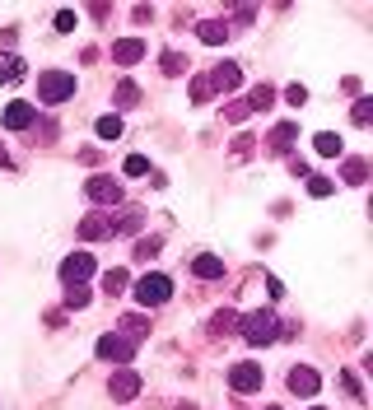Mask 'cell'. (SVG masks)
<instances>
[{"label": "cell", "mask_w": 373, "mask_h": 410, "mask_svg": "<svg viewBox=\"0 0 373 410\" xmlns=\"http://www.w3.org/2000/svg\"><path fill=\"white\" fill-rule=\"evenodd\" d=\"M285 103H294V108H304V103H308V89H304V84H289V89H285Z\"/></svg>", "instance_id": "33"}, {"label": "cell", "mask_w": 373, "mask_h": 410, "mask_svg": "<svg viewBox=\"0 0 373 410\" xmlns=\"http://www.w3.org/2000/svg\"><path fill=\"white\" fill-rule=\"evenodd\" d=\"M313 149H317L322 159H336V154H340V135H331V131H317Z\"/></svg>", "instance_id": "18"}, {"label": "cell", "mask_w": 373, "mask_h": 410, "mask_svg": "<svg viewBox=\"0 0 373 410\" xmlns=\"http://www.w3.org/2000/svg\"><path fill=\"white\" fill-rule=\"evenodd\" d=\"M113 103H117V108H136V103H140V89L131 84V79H122V84H117V93H113Z\"/></svg>", "instance_id": "20"}, {"label": "cell", "mask_w": 373, "mask_h": 410, "mask_svg": "<svg viewBox=\"0 0 373 410\" xmlns=\"http://www.w3.org/2000/svg\"><path fill=\"white\" fill-rule=\"evenodd\" d=\"M66 308H89V289H84V285H66Z\"/></svg>", "instance_id": "26"}, {"label": "cell", "mask_w": 373, "mask_h": 410, "mask_svg": "<svg viewBox=\"0 0 373 410\" xmlns=\"http://www.w3.org/2000/svg\"><path fill=\"white\" fill-rule=\"evenodd\" d=\"M98 140H122V117H98Z\"/></svg>", "instance_id": "21"}, {"label": "cell", "mask_w": 373, "mask_h": 410, "mask_svg": "<svg viewBox=\"0 0 373 410\" xmlns=\"http://www.w3.org/2000/svg\"><path fill=\"white\" fill-rule=\"evenodd\" d=\"M322 387V377L313 373V368H289V392H294V397H313V392Z\"/></svg>", "instance_id": "11"}, {"label": "cell", "mask_w": 373, "mask_h": 410, "mask_svg": "<svg viewBox=\"0 0 373 410\" xmlns=\"http://www.w3.org/2000/svg\"><path fill=\"white\" fill-rule=\"evenodd\" d=\"M317 410H322V406H317Z\"/></svg>", "instance_id": "38"}, {"label": "cell", "mask_w": 373, "mask_h": 410, "mask_svg": "<svg viewBox=\"0 0 373 410\" xmlns=\"http://www.w3.org/2000/svg\"><path fill=\"white\" fill-rule=\"evenodd\" d=\"M271 103H275V89H271V84H257V89L248 93V108H252V112H266Z\"/></svg>", "instance_id": "19"}, {"label": "cell", "mask_w": 373, "mask_h": 410, "mask_svg": "<svg viewBox=\"0 0 373 410\" xmlns=\"http://www.w3.org/2000/svg\"><path fill=\"white\" fill-rule=\"evenodd\" d=\"M238 331H243V341H248V345H271L285 326H280V317H275L271 308H257V312H248V317L238 321Z\"/></svg>", "instance_id": "1"}, {"label": "cell", "mask_w": 373, "mask_h": 410, "mask_svg": "<svg viewBox=\"0 0 373 410\" xmlns=\"http://www.w3.org/2000/svg\"><path fill=\"white\" fill-rule=\"evenodd\" d=\"M261 382H266V377H261V364H234L229 368V387L234 392H261Z\"/></svg>", "instance_id": "6"}, {"label": "cell", "mask_w": 373, "mask_h": 410, "mask_svg": "<svg viewBox=\"0 0 373 410\" xmlns=\"http://www.w3.org/2000/svg\"><path fill=\"white\" fill-rule=\"evenodd\" d=\"M108 392H113V401H136V392H140V373H131V368H122V373H113V382H108Z\"/></svg>", "instance_id": "9"}, {"label": "cell", "mask_w": 373, "mask_h": 410, "mask_svg": "<svg viewBox=\"0 0 373 410\" xmlns=\"http://www.w3.org/2000/svg\"><path fill=\"white\" fill-rule=\"evenodd\" d=\"M84 196L93 200V205H122V182H113V178H89L84 182Z\"/></svg>", "instance_id": "5"}, {"label": "cell", "mask_w": 373, "mask_h": 410, "mask_svg": "<svg viewBox=\"0 0 373 410\" xmlns=\"http://www.w3.org/2000/svg\"><path fill=\"white\" fill-rule=\"evenodd\" d=\"M159 252H163V243H159V238H140V243H136V261H154Z\"/></svg>", "instance_id": "24"}, {"label": "cell", "mask_w": 373, "mask_h": 410, "mask_svg": "<svg viewBox=\"0 0 373 410\" xmlns=\"http://www.w3.org/2000/svg\"><path fill=\"white\" fill-rule=\"evenodd\" d=\"M294 126H289V122H285V126H275V131H271V149H289V140H294Z\"/></svg>", "instance_id": "27"}, {"label": "cell", "mask_w": 373, "mask_h": 410, "mask_svg": "<svg viewBox=\"0 0 373 410\" xmlns=\"http://www.w3.org/2000/svg\"><path fill=\"white\" fill-rule=\"evenodd\" d=\"M308 196H331V178H317V173H308Z\"/></svg>", "instance_id": "30"}, {"label": "cell", "mask_w": 373, "mask_h": 410, "mask_svg": "<svg viewBox=\"0 0 373 410\" xmlns=\"http://www.w3.org/2000/svg\"><path fill=\"white\" fill-rule=\"evenodd\" d=\"M122 289H126V271H122V266H117V271H108V275H103V294H108V299H117Z\"/></svg>", "instance_id": "22"}, {"label": "cell", "mask_w": 373, "mask_h": 410, "mask_svg": "<svg viewBox=\"0 0 373 410\" xmlns=\"http://www.w3.org/2000/svg\"><path fill=\"white\" fill-rule=\"evenodd\" d=\"M145 331H149V321L140 317V312H126V317H122V336H126V341H131V345H136V341H140V336H145Z\"/></svg>", "instance_id": "17"}, {"label": "cell", "mask_w": 373, "mask_h": 410, "mask_svg": "<svg viewBox=\"0 0 373 410\" xmlns=\"http://www.w3.org/2000/svg\"><path fill=\"white\" fill-rule=\"evenodd\" d=\"M210 98V84H205V79H192V103H205Z\"/></svg>", "instance_id": "36"}, {"label": "cell", "mask_w": 373, "mask_h": 410, "mask_svg": "<svg viewBox=\"0 0 373 410\" xmlns=\"http://www.w3.org/2000/svg\"><path fill=\"white\" fill-rule=\"evenodd\" d=\"M187 70V56L182 52H163V75H182Z\"/></svg>", "instance_id": "29"}, {"label": "cell", "mask_w": 373, "mask_h": 410, "mask_svg": "<svg viewBox=\"0 0 373 410\" xmlns=\"http://www.w3.org/2000/svg\"><path fill=\"white\" fill-rule=\"evenodd\" d=\"M14 79H23V61L14 52H0V84H14Z\"/></svg>", "instance_id": "15"}, {"label": "cell", "mask_w": 373, "mask_h": 410, "mask_svg": "<svg viewBox=\"0 0 373 410\" xmlns=\"http://www.w3.org/2000/svg\"><path fill=\"white\" fill-rule=\"evenodd\" d=\"M89 275H93V256L89 252H75V256L61 261V280H66V285H84Z\"/></svg>", "instance_id": "8"}, {"label": "cell", "mask_w": 373, "mask_h": 410, "mask_svg": "<svg viewBox=\"0 0 373 410\" xmlns=\"http://www.w3.org/2000/svg\"><path fill=\"white\" fill-rule=\"evenodd\" d=\"M131 355H136V345L126 341V336H98V359H108V364H126Z\"/></svg>", "instance_id": "7"}, {"label": "cell", "mask_w": 373, "mask_h": 410, "mask_svg": "<svg viewBox=\"0 0 373 410\" xmlns=\"http://www.w3.org/2000/svg\"><path fill=\"white\" fill-rule=\"evenodd\" d=\"M126 173H131V178H149L154 168H149V159H145V154H131V159H126Z\"/></svg>", "instance_id": "28"}, {"label": "cell", "mask_w": 373, "mask_h": 410, "mask_svg": "<svg viewBox=\"0 0 373 410\" xmlns=\"http://www.w3.org/2000/svg\"><path fill=\"white\" fill-rule=\"evenodd\" d=\"M340 387L350 392V397H355V401H364V387H360V377H355V373H350V368H345V373H340Z\"/></svg>", "instance_id": "32"}, {"label": "cell", "mask_w": 373, "mask_h": 410, "mask_svg": "<svg viewBox=\"0 0 373 410\" xmlns=\"http://www.w3.org/2000/svg\"><path fill=\"white\" fill-rule=\"evenodd\" d=\"M210 331H215V336H229V331H238V317H234V312H215V321H210Z\"/></svg>", "instance_id": "23"}, {"label": "cell", "mask_w": 373, "mask_h": 410, "mask_svg": "<svg viewBox=\"0 0 373 410\" xmlns=\"http://www.w3.org/2000/svg\"><path fill=\"white\" fill-rule=\"evenodd\" d=\"M364 178H369V164H364V159H345V182H355V187H360Z\"/></svg>", "instance_id": "25"}, {"label": "cell", "mask_w": 373, "mask_h": 410, "mask_svg": "<svg viewBox=\"0 0 373 410\" xmlns=\"http://www.w3.org/2000/svg\"><path fill=\"white\" fill-rule=\"evenodd\" d=\"M136 299L145 303V308H159V303H168V299H173V280H168V275H140Z\"/></svg>", "instance_id": "4"}, {"label": "cell", "mask_w": 373, "mask_h": 410, "mask_svg": "<svg viewBox=\"0 0 373 410\" xmlns=\"http://www.w3.org/2000/svg\"><path fill=\"white\" fill-rule=\"evenodd\" d=\"M38 98H42L47 108H61L66 98H75V75H66V70H47V75H38Z\"/></svg>", "instance_id": "3"}, {"label": "cell", "mask_w": 373, "mask_h": 410, "mask_svg": "<svg viewBox=\"0 0 373 410\" xmlns=\"http://www.w3.org/2000/svg\"><path fill=\"white\" fill-rule=\"evenodd\" d=\"M140 215H126V220H117V215H84L79 220V238H113V233H126V229H136Z\"/></svg>", "instance_id": "2"}, {"label": "cell", "mask_w": 373, "mask_h": 410, "mask_svg": "<svg viewBox=\"0 0 373 410\" xmlns=\"http://www.w3.org/2000/svg\"><path fill=\"white\" fill-rule=\"evenodd\" d=\"M192 271H196L201 280H219V275H224V261H219V256H196Z\"/></svg>", "instance_id": "16"}, {"label": "cell", "mask_w": 373, "mask_h": 410, "mask_svg": "<svg viewBox=\"0 0 373 410\" xmlns=\"http://www.w3.org/2000/svg\"><path fill=\"white\" fill-rule=\"evenodd\" d=\"M140 56H145V42H140V38H122V42H113V61H117V66H136Z\"/></svg>", "instance_id": "12"}, {"label": "cell", "mask_w": 373, "mask_h": 410, "mask_svg": "<svg viewBox=\"0 0 373 410\" xmlns=\"http://www.w3.org/2000/svg\"><path fill=\"white\" fill-rule=\"evenodd\" d=\"M38 122V108L33 103H10V108H5V131H23V126H33Z\"/></svg>", "instance_id": "10"}, {"label": "cell", "mask_w": 373, "mask_h": 410, "mask_svg": "<svg viewBox=\"0 0 373 410\" xmlns=\"http://www.w3.org/2000/svg\"><path fill=\"white\" fill-rule=\"evenodd\" d=\"M205 84H210V89H238V84H243V70H238L234 66V61H224V66H215V75H210V79H205Z\"/></svg>", "instance_id": "13"}, {"label": "cell", "mask_w": 373, "mask_h": 410, "mask_svg": "<svg viewBox=\"0 0 373 410\" xmlns=\"http://www.w3.org/2000/svg\"><path fill=\"white\" fill-rule=\"evenodd\" d=\"M196 38H201L205 47H219V42L229 38V28H224L219 19H205V23H196Z\"/></svg>", "instance_id": "14"}, {"label": "cell", "mask_w": 373, "mask_h": 410, "mask_svg": "<svg viewBox=\"0 0 373 410\" xmlns=\"http://www.w3.org/2000/svg\"><path fill=\"white\" fill-rule=\"evenodd\" d=\"M373 122V98H360L355 103V126H369Z\"/></svg>", "instance_id": "31"}, {"label": "cell", "mask_w": 373, "mask_h": 410, "mask_svg": "<svg viewBox=\"0 0 373 410\" xmlns=\"http://www.w3.org/2000/svg\"><path fill=\"white\" fill-rule=\"evenodd\" d=\"M75 23H79V19H75L70 10H61V14H57V28H61V33H75Z\"/></svg>", "instance_id": "35"}, {"label": "cell", "mask_w": 373, "mask_h": 410, "mask_svg": "<svg viewBox=\"0 0 373 410\" xmlns=\"http://www.w3.org/2000/svg\"><path fill=\"white\" fill-rule=\"evenodd\" d=\"M266 410H280V406H266Z\"/></svg>", "instance_id": "37"}, {"label": "cell", "mask_w": 373, "mask_h": 410, "mask_svg": "<svg viewBox=\"0 0 373 410\" xmlns=\"http://www.w3.org/2000/svg\"><path fill=\"white\" fill-rule=\"evenodd\" d=\"M248 98H243V103H229V108H224V117H229V122H243V117H248Z\"/></svg>", "instance_id": "34"}]
</instances>
